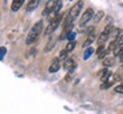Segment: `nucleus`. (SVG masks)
I'll return each instance as SVG.
<instances>
[{"label": "nucleus", "mask_w": 123, "mask_h": 114, "mask_svg": "<svg viewBox=\"0 0 123 114\" xmlns=\"http://www.w3.org/2000/svg\"><path fill=\"white\" fill-rule=\"evenodd\" d=\"M83 7V1H78V2H75L73 6H72V8L70 9V12H68V17L66 19V23H65V26L66 25H68V24H72L73 22V19L79 16L80 12H81V9Z\"/></svg>", "instance_id": "2"}, {"label": "nucleus", "mask_w": 123, "mask_h": 114, "mask_svg": "<svg viewBox=\"0 0 123 114\" xmlns=\"http://www.w3.org/2000/svg\"><path fill=\"white\" fill-rule=\"evenodd\" d=\"M62 18H63V15H58V17L55 19V21H53L51 23H49V25L47 27H46V30H44V35H50L53 34L54 32L56 31V29L58 27V25L61 24V21Z\"/></svg>", "instance_id": "3"}, {"label": "nucleus", "mask_w": 123, "mask_h": 114, "mask_svg": "<svg viewBox=\"0 0 123 114\" xmlns=\"http://www.w3.org/2000/svg\"><path fill=\"white\" fill-rule=\"evenodd\" d=\"M75 41H68V44H66V50H67V51H68V53H70V51H72V50H73V49L75 48Z\"/></svg>", "instance_id": "20"}, {"label": "nucleus", "mask_w": 123, "mask_h": 114, "mask_svg": "<svg viewBox=\"0 0 123 114\" xmlns=\"http://www.w3.org/2000/svg\"><path fill=\"white\" fill-rule=\"evenodd\" d=\"M55 44H56V40L53 38V39H51V40H50V41L48 42V44H47V47H46V49H44V50H46V51H49V50H51V49L54 48Z\"/></svg>", "instance_id": "19"}, {"label": "nucleus", "mask_w": 123, "mask_h": 114, "mask_svg": "<svg viewBox=\"0 0 123 114\" xmlns=\"http://www.w3.org/2000/svg\"><path fill=\"white\" fill-rule=\"evenodd\" d=\"M96 40V33L95 32H91V33H89L88 34V38L86 39V41H84L83 44V47H90V44Z\"/></svg>", "instance_id": "10"}, {"label": "nucleus", "mask_w": 123, "mask_h": 114, "mask_svg": "<svg viewBox=\"0 0 123 114\" xmlns=\"http://www.w3.org/2000/svg\"><path fill=\"white\" fill-rule=\"evenodd\" d=\"M110 53V51H108V50H104V51H103V53L100 54V55H98V58H99V59H103V58H105L106 57V55H107V54Z\"/></svg>", "instance_id": "23"}, {"label": "nucleus", "mask_w": 123, "mask_h": 114, "mask_svg": "<svg viewBox=\"0 0 123 114\" xmlns=\"http://www.w3.org/2000/svg\"><path fill=\"white\" fill-rule=\"evenodd\" d=\"M104 50H105V47H104V44H103V46H99V47H98V49H97L96 53L98 54V55H100V54L103 53Z\"/></svg>", "instance_id": "24"}, {"label": "nucleus", "mask_w": 123, "mask_h": 114, "mask_svg": "<svg viewBox=\"0 0 123 114\" xmlns=\"http://www.w3.org/2000/svg\"><path fill=\"white\" fill-rule=\"evenodd\" d=\"M110 35L113 38V39L117 40V39H119V37H120V29H117V27L113 29V30H112V32L110 33Z\"/></svg>", "instance_id": "16"}, {"label": "nucleus", "mask_w": 123, "mask_h": 114, "mask_svg": "<svg viewBox=\"0 0 123 114\" xmlns=\"http://www.w3.org/2000/svg\"><path fill=\"white\" fill-rule=\"evenodd\" d=\"M93 51H95V50H93V48H92V47H88V48L86 49V51H84L83 59H86V61H87L89 57H90V56L92 55V54H93Z\"/></svg>", "instance_id": "15"}, {"label": "nucleus", "mask_w": 123, "mask_h": 114, "mask_svg": "<svg viewBox=\"0 0 123 114\" xmlns=\"http://www.w3.org/2000/svg\"><path fill=\"white\" fill-rule=\"evenodd\" d=\"M76 67V64L74 63V61L72 59V58H67L64 63V70L67 71V72H71V73H73V71L74 69Z\"/></svg>", "instance_id": "7"}, {"label": "nucleus", "mask_w": 123, "mask_h": 114, "mask_svg": "<svg viewBox=\"0 0 123 114\" xmlns=\"http://www.w3.org/2000/svg\"><path fill=\"white\" fill-rule=\"evenodd\" d=\"M42 29H43V21H38L34 25L32 26V29L30 30V32L27 33L26 39H25V44H34L35 41L39 39L40 34L42 32Z\"/></svg>", "instance_id": "1"}, {"label": "nucleus", "mask_w": 123, "mask_h": 114, "mask_svg": "<svg viewBox=\"0 0 123 114\" xmlns=\"http://www.w3.org/2000/svg\"><path fill=\"white\" fill-rule=\"evenodd\" d=\"M116 41H117V44H123V33H121V34H120L119 39L116 40Z\"/></svg>", "instance_id": "26"}, {"label": "nucleus", "mask_w": 123, "mask_h": 114, "mask_svg": "<svg viewBox=\"0 0 123 114\" xmlns=\"http://www.w3.org/2000/svg\"><path fill=\"white\" fill-rule=\"evenodd\" d=\"M119 46V44H117V41L116 40H113L112 42L110 44V46H108V48H107V50L108 51H114L115 49H116V47Z\"/></svg>", "instance_id": "17"}, {"label": "nucleus", "mask_w": 123, "mask_h": 114, "mask_svg": "<svg viewBox=\"0 0 123 114\" xmlns=\"http://www.w3.org/2000/svg\"><path fill=\"white\" fill-rule=\"evenodd\" d=\"M67 55H68V51L66 50V49H63V50H61V53H59V56H58V58L61 59V61H63V59H67Z\"/></svg>", "instance_id": "18"}, {"label": "nucleus", "mask_w": 123, "mask_h": 114, "mask_svg": "<svg viewBox=\"0 0 123 114\" xmlns=\"http://www.w3.org/2000/svg\"><path fill=\"white\" fill-rule=\"evenodd\" d=\"M57 2H58V0H48L46 6H44L43 12H42V16H49L50 14L53 13L54 9H55Z\"/></svg>", "instance_id": "4"}, {"label": "nucleus", "mask_w": 123, "mask_h": 114, "mask_svg": "<svg viewBox=\"0 0 123 114\" xmlns=\"http://www.w3.org/2000/svg\"><path fill=\"white\" fill-rule=\"evenodd\" d=\"M103 17H105V14H104V12H101V10H99V12H97L96 15H93V18H92V21L95 23H99L103 19Z\"/></svg>", "instance_id": "14"}, {"label": "nucleus", "mask_w": 123, "mask_h": 114, "mask_svg": "<svg viewBox=\"0 0 123 114\" xmlns=\"http://www.w3.org/2000/svg\"><path fill=\"white\" fill-rule=\"evenodd\" d=\"M122 83H123V79H122Z\"/></svg>", "instance_id": "28"}, {"label": "nucleus", "mask_w": 123, "mask_h": 114, "mask_svg": "<svg viewBox=\"0 0 123 114\" xmlns=\"http://www.w3.org/2000/svg\"><path fill=\"white\" fill-rule=\"evenodd\" d=\"M92 18H93V10H92V8H88L83 13L82 17H81V19H80V26L86 25V24H87L90 19H92Z\"/></svg>", "instance_id": "5"}, {"label": "nucleus", "mask_w": 123, "mask_h": 114, "mask_svg": "<svg viewBox=\"0 0 123 114\" xmlns=\"http://www.w3.org/2000/svg\"><path fill=\"white\" fill-rule=\"evenodd\" d=\"M115 91L119 92V94H123V83L116 86V87H115Z\"/></svg>", "instance_id": "21"}, {"label": "nucleus", "mask_w": 123, "mask_h": 114, "mask_svg": "<svg viewBox=\"0 0 123 114\" xmlns=\"http://www.w3.org/2000/svg\"><path fill=\"white\" fill-rule=\"evenodd\" d=\"M23 4H24V0H13L12 10H13V12H17L18 9L23 6Z\"/></svg>", "instance_id": "11"}, {"label": "nucleus", "mask_w": 123, "mask_h": 114, "mask_svg": "<svg viewBox=\"0 0 123 114\" xmlns=\"http://www.w3.org/2000/svg\"><path fill=\"white\" fill-rule=\"evenodd\" d=\"M115 63V58L114 57H106L105 59L103 61V65L105 67H110V66H113Z\"/></svg>", "instance_id": "13"}, {"label": "nucleus", "mask_w": 123, "mask_h": 114, "mask_svg": "<svg viewBox=\"0 0 123 114\" xmlns=\"http://www.w3.org/2000/svg\"><path fill=\"white\" fill-rule=\"evenodd\" d=\"M75 35H76V34H75V32H73V31H72L70 34L67 35V39H68V41H74Z\"/></svg>", "instance_id": "22"}, {"label": "nucleus", "mask_w": 123, "mask_h": 114, "mask_svg": "<svg viewBox=\"0 0 123 114\" xmlns=\"http://www.w3.org/2000/svg\"><path fill=\"white\" fill-rule=\"evenodd\" d=\"M71 76H72V73L70 72V73H68V74L65 76V81H70V80H71Z\"/></svg>", "instance_id": "27"}, {"label": "nucleus", "mask_w": 123, "mask_h": 114, "mask_svg": "<svg viewBox=\"0 0 123 114\" xmlns=\"http://www.w3.org/2000/svg\"><path fill=\"white\" fill-rule=\"evenodd\" d=\"M6 51H7V50H6V48H5V47H1V55H0L1 61L4 59V56H5V54H6Z\"/></svg>", "instance_id": "25"}, {"label": "nucleus", "mask_w": 123, "mask_h": 114, "mask_svg": "<svg viewBox=\"0 0 123 114\" xmlns=\"http://www.w3.org/2000/svg\"><path fill=\"white\" fill-rule=\"evenodd\" d=\"M39 2H40V0H30V2H29V4H27V6H26V10H27V12L34 10V9L38 7Z\"/></svg>", "instance_id": "12"}, {"label": "nucleus", "mask_w": 123, "mask_h": 114, "mask_svg": "<svg viewBox=\"0 0 123 114\" xmlns=\"http://www.w3.org/2000/svg\"><path fill=\"white\" fill-rule=\"evenodd\" d=\"M59 67H61V59L58 57H55L53 62H51L50 66H49V72L50 73H56L59 70Z\"/></svg>", "instance_id": "6"}, {"label": "nucleus", "mask_w": 123, "mask_h": 114, "mask_svg": "<svg viewBox=\"0 0 123 114\" xmlns=\"http://www.w3.org/2000/svg\"><path fill=\"white\" fill-rule=\"evenodd\" d=\"M111 75H112V73H111L107 69H103V70H100L99 71V73H98V76L100 78V80H101V82H103V83L106 82V81L108 80V78H110Z\"/></svg>", "instance_id": "8"}, {"label": "nucleus", "mask_w": 123, "mask_h": 114, "mask_svg": "<svg viewBox=\"0 0 123 114\" xmlns=\"http://www.w3.org/2000/svg\"><path fill=\"white\" fill-rule=\"evenodd\" d=\"M108 37H110V34H108V33H106V32H101L100 34L98 35V39H97V44H99V46H103V44H104L106 41H107Z\"/></svg>", "instance_id": "9"}]
</instances>
